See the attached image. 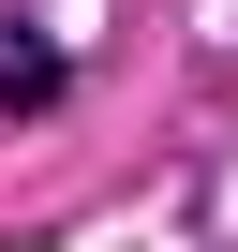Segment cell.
I'll return each mask as SVG.
<instances>
[{"label": "cell", "instance_id": "obj_1", "mask_svg": "<svg viewBox=\"0 0 238 252\" xmlns=\"http://www.w3.org/2000/svg\"><path fill=\"white\" fill-rule=\"evenodd\" d=\"M60 104V45H0V119H45Z\"/></svg>", "mask_w": 238, "mask_h": 252}]
</instances>
